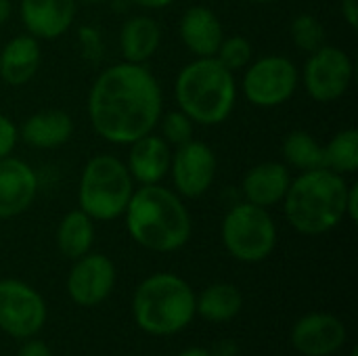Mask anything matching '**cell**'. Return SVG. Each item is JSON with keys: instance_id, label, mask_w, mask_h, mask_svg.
<instances>
[{"instance_id": "1", "label": "cell", "mask_w": 358, "mask_h": 356, "mask_svg": "<svg viewBox=\"0 0 358 356\" xmlns=\"http://www.w3.org/2000/svg\"><path fill=\"white\" fill-rule=\"evenodd\" d=\"M162 88L141 63H115L103 69L88 92V118L94 132L113 145H130L153 132L162 118Z\"/></svg>"}, {"instance_id": "2", "label": "cell", "mask_w": 358, "mask_h": 356, "mask_svg": "<svg viewBox=\"0 0 358 356\" xmlns=\"http://www.w3.org/2000/svg\"><path fill=\"white\" fill-rule=\"evenodd\" d=\"M126 229L145 250L168 254L191 237V216L178 193L168 187L141 185L126 206Z\"/></svg>"}, {"instance_id": "3", "label": "cell", "mask_w": 358, "mask_h": 356, "mask_svg": "<svg viewBox=\"0 0 358 356\" xmlns=\"http://www.w3.org/2000/svg\"><path fill=\"white\" fill-rule=\"evenodd\" d=\"M348 183L344 174L329 168L302 172L289 183L283 197L287 222L302 235H323L346 218Z\"/></svg>"}, {"instance_id": "4", "label": "cell", "mask_w": 358, "mask_h": 356, "mask_svg": "<svg viewBox=\"0 0 358 356\" xmlns=\"http://www.w3.org/2000/svg\"><path fill=\"white\" fill-rule=\"evenodd\" d=\"M174 94L193 124L218 126L229 120L237 101L235 73L216 57H197L178 71Z\"/></svg>"}, {"instance_id": "5", "label": "cell", "mask_w": 358, "mask_h": 356, "mask_svg": "<svg viewBox=\"0 0 358 356\" xmlns=\"http://www.w3.org/2000/svg\"><path fill=\"white\" fill-rule=\"evenodd\" d=\"M132 315L143 332L151 336H172L193 321L195 294L185 279L172 273H157L136 287Z\"/></svg>"}, {"instance_id": "6", "label": "cell", "mask_w": 358, "mask_h": 356, "mask_svg": "<svg viewBox=\"0 0 358 356\" xmlns=\"http://www.w3.org/2000/svg\"><path fill=\"white\" fill-rule=\"evenodd\" d=\"M132 193L134 180L122 159L105 153L86 162L80 176L78 201L80 210L92 220L107 222L124 216Z\"/></svg>"}, {"instance_id": "7", "label": "cell", "mask_w": 358, "mask_h": 356, "mask_svg": "<svg viewBox=\"0 0 358 356\" xmlns=\"http://www.w3.org/2000/svg\"><path fill=\"white\" fill-rule=\"evenodd\" d=\"M222 243L241 262H262L277 245V225L266 208L237 204L222 220Z\"/></svg>"}, {"instance_id": "8", "label": "cell", "mask_w": 358, "mask_h": 356, "mask_svg": "<svg viewBox=\"0 0 358 356\" xmlns=\"http://www.w3.org/2000/svg\"><path fill=\"white\" fill-rule=\"evenodd\" d=\"M300 82V71L283 55H266L248 65L241 82L245 99L256 107H279L287 103Z\"/></svg>"}, {"instance_id": "9", "label": "cell", "mask_w": 358, "mask_h": 356, "mask_svg": "<svg viewBox=\"0 0 358 356\" xmlns=\"http://www.w3.org/2000/svg\"><path fill=\"white\" fill-rule=\"evenodd\" d=\"M352 76L355 65L348 52L329 44L310 52L302 69L304 88L317 103H334L342 99L352 84Z\"/></svg>"}, {"instance_id": "10", "label": "cell", "mask_w": 358, "mask_h": 356, "mask_svg": "<svg viewBox=\"0 0 358 356\" xmlns=\"http://www.w3.org/2000/svg\"><path fill=\"white\" fill-rule=\"evenodd\" d=\"M46 321L42 296L23 281H0V329L13 338L36 336Z\"/></svg>"}, {"instance_id": "11", "label": "cell", "mask_w": 358, "mask_h": 356, "mask_svg": "<svg viewBox=\"0 0 358 356\" xmlns=\"http://www.w3.org/2000/svg\"><path fill=\"white\" fill-rule=\"evenodd\" d=\"M178 195L195 199L208 193L216 176V155L201 141H189L172 153L170 170Z\"/></svg>"}, {"instance_id": "12", "label": "cell", "mask_w": 358, "mask_h": 356, "mask_svg": "<svg viewBox=\"0 0 358 356\" xmlns=\"http://www.w3.org/2000/svg\"><path fill=\"white\" fill-rule=\"evenodd\" d=\"M115 285V266L103 254H84L67 277V294L80 306L101 304Z\"/></svg>"}, {"instance_id": "13", "label": "cell", "mask_w": 358, "mask_h": 356, "mask_svg": "<svg viewBox=\"0 0 358 356\" xmlns=\"http://www.w3.org/2000/svg\"><path fill=\"white\" fill-rule=\"evenodd\" d=\"M346 342V325L327 313H313L302 317L292 329V344L306 356H329Z\"/></svg>"}, {"instance_id": "14", "label": "cell", "mask_w": 358, "mask_h": 356, "mask_svg": "<svg viewBox=\"0 0 358 356\" xmlns=\"http://www.w3.org/2000/svg\"><path fill=\"white\" fill-rule=\"evenodd\" d=\"M38 195V176L29 164L17 157L0 159V220L23 214Z\"/></svg>"}, {"instance_id": "15", "label": "cell", "mask_w": 358, "mask_h": 356, "mask_svg": "<svg viewBox=\"0 0 358 356\" xmlns=\"http://www.w3.org/2000/svg\"><path fill=\"white\" fill-rule=\"evenodd\" d=\"M19 13L29 36L55 40L71 27L76 19V0H21Z\"/></svg>"}, {"instance_id": "16", "label": "cell", "mask_w": 358, "mask_h": 356, "mask_svg": "<svg viewBox=\"0 0 358 356\" xmlns=\"http://www.w3.org/2000/svg\"><path fill=\"white\" fill-rule=\"evenodd\" d=\"M170 159L172 151L170 145L149 132L134 143H130V153H128V172L134 183L138 185H157L170 170Z\"/></svg>"}, {"instance_id": "17", "label": "cell", "mask_w": 358, "mask_h": 356, "mask_svg": "<svg viewBox=\"0 0 358 356\" xmlns=\"http://www.w3.org/2000/svg\"><path fill=\"white\" fill-rule=\"evenodd\" d=\"M289 183H292L289 166L279 162H264L245 172L241 191L245 201L268 210L283 201Z\"/></svg>"}, {"instance_id": "18", "label": "cell", "mask_w": 358, "mask_h": 356, "mask_svg": "<svg viewBox=\"0 0 358 356\" xmlns=\"http://www.w3.org/2000/svg\"><path fill=\"white\" fill-rule=\"evenodd\" d=\"M178 34L182 44L195 57H214L224 38V29L218 15L201 4L191 6L182 13Z\"/></svg>"}, {"instance_id": "19", "label": "cell", "mask_w": 358, "mask_h": 356, "mask_svg": "<svg viewBox=\"0 0 358 356\" xmlns=\"http://www.w3.org/2000/svg\"><path fill=\"white\" fill-rule=\"evenodd\" d=\"M40 61V40L29 34L15 36L0 50V78L8 86H23L36 76Z\"/></svg>"}, {"instance_id": "20", "label": "cell", "mask_w": 358, "mask_h": 356, "mask_svg": "<svg viewBox=\"0 0 358 356\" xmlns=\"http://www.w3.org/2000/svg\"><path fill=\"white\" fill-rule=\"evenodd\" d=\"M73 134V120L61 109H44L29 115L19 136L34 149H57L65 145Z\"/></svg>"}, {"instance_id": "21", "label": "cell", "mask_w": 358, "mask_h": 356, "mask_svg": "<svg viewBox=\"0 0 358 356\" xmlns=\"http://www.w3.org/2000/svg\"><path fill=\"white\" fill-rule=\"evenodd\" d=\"M162 42V27L153 17L147 15H134L124 21L120 29V48L124 55V61L128 63H141L149 61Z\"/></svg>"}, {"instance_id": "22", "label": "cell", "mask_w": 358, "mask_h": 356, "mask_svg": "<svg viewBox=\"0 0 358 356\" xmlns=\"http://www.w3.org/2000/svg\"><path fill=\"white\" fill-rule=\"evenodd\" d=\"M94 220L82 210H71L63 216L57 229V245L69 260H78L90 252L94 241Z\"/></svg>"}, {"instance_id": "23", "label": "cell", "mask_w": 358, "mask_h": 356, "mask_svg": "<svg viewBox=\"0 0 358 356\" xmlns=\"http://www.w3.org/2000/svg\"><path fill=\"white\" fill-rule=\"evenodd\" d=\"M241 292L231 283L210 285L201 292L199 298H195V313H199L206 321L212 323H224L235 319L241 313Z\"/></svg>"}, {"instance_id": "24", "label": "cell", "mask_w": 358, "mask_h": 356, "mask_svg": "<svg viewBox=\"0 0 358 356\" xmlns=\"http://www.w3.org/2000/svg\"><path fill=\"white\" fill-rule=\"evenodd\" d=\"M283 157L285 166L298 168L302 172L325 168V155L323 147L317 143V138L304 130H294L283 141Z\"/></svg>"}, {"instance_id": "25", "label": "cell", "mask_w": 358, "mask_h": 356, "mask_svg": "<svg viewBox=\"0 0 358 356\" xmlns=\"http://www.w3.org/2000/svg\"><path fill=\"white\" fill-rule=\"evenodd\" d=\"M325 168L338 174H355L358 170V132L355 128L340 130L327 147H323Z\"/></svg>"}, {"instance_id": "26", "label": "cell", "mask_w": 358, "mask_h": 356, "mask_svg": "<svg viewBox=\"0 0 358 356\" xmlns=\"http://www.w3.org/2000/svg\"><path fill=\"white\" fill-rule=\"evenodd\" d=\"M289 31H292L294 44H296L300 50L308 52V55L315 52L317 48H321V46L325 44V27H323V23H321L315 15H310V13L298 15V17L292 21Z\"/></svg>"}, {"instance_id": "27", "label": "cell", "mask_w": 358, "mask_h": 356, "mask_svg": "<svg viewBox=\"0 0 358 356\" xmlns=\"http://www.w3.org/2000/svg\"><path fill=\"white\" fill-rule=\"evenodd\" d=\"M214 57L227 69H231L235 73V71L250 65V61H252V44L243 36H229V38H222V42H220Z\"/></svg>"}, {"instance_id": "28", "label": "cell", "mask_w": 358, "mask_h": 356, "mask_svg": "<svg viewBox=\"0 0 358 356\" xmlns=\"http://www.w3.org/2000/svg\"><path fill=\"white\" fill-rule=\"evenodd\" d=\"M159 128H162V138L172 147H180L193 138V122L187 113L178 111H168L166 115L159 118Z\"/></svg>"}, {"instance_id": "29", "label": "cell", "mask_w": 358, "mask_h": 356, "mask_svg": "<svg viewBox=\"0 0 358 356\" xmlns=\"http://www.w3.org/2000/svg\"><path fill=\"white\" fill-rule=\"evenodd\" d=\"M78 36H80V44H82L84 57L90 59V61H99L101 59V52H103L101 34L94 27H80L78 29Z\"/></svg>"}, {"instance_id": "30", "label": "cell", "mask_w": 358, "mask_h": 356, "mask_svg": "<svg viewBox=\"0 0 358 356\" xmlns=\"http://www.w3.org/2000/svg\"><path fill=\"white\" fill-rule=\"evenodd\" d=\"M19 141V130L13 124V120L4 113H0V159L10 155L15 145Z\"/></svg>"}, {"instance_id": "31", "label": "cell", "mask_w": 358, "mask_h": 356, "mask_svg": "<svg viewBox=\"0 0 358 356\" xmlns=\"http://www.w3.org/2000/svg\"><path fill=\"white\" fill-rule=\"evenodd\" d=\"M340 10H342V17L344 21L357 29L358 27V0H340Z\"/></svg>"}, {"instance_id": "32", "label": "cell", "mask_w": 358, "mask_h": 356, "mask_svg": "<svg viewBox=\"0 0 358 356\" xmlns=\"http://www.w3.org/2000/svg\"><path fill=\"white\" fill-rule=\"evenodd\" d=\"M17 356H52L50 353V348L44 344V342H40V340H31V342H27Z\"/></svg>"}, {"instance_id": "33", "label": "cell", "mask_w": 358, "mask_h": 356, "mask_svg": "<svg viewBox=\"0 0 358 356\" xmlns=\"http://www.w3.org/2000/svg\"><path fill=\"white\" fill-rule=\"evenodd\" d=\"M346 218L352 222L358 218V185H348V195H346Z\"/></svg>"}, {"instance_id": "34", "label": "cell", "mask_w": 358, "mask_h": 356, "mask_svg": "<svg viewBox=\"0 0 358 356\" xmlns=\"http://www.w3.org/2000/svg\"><path fill=\"white\" fill-rule=\"evenodd\" d=\"M130 2H134V4H138V6H143V8L159 10V8H166V6H170L174 0H130Z\"/></svg>"}, {"instance_id": "35", "label": "cell", "mask_w": 358, "mask_h": 356, "mask_svg": "<svg viewBox=\"0 0 358 356\" xmlns=\"http://www.w3.org/2000/svg\"><path fill=\"white\" fill-rule=\"evenodd\" d=\"M235 353H237V346L233 342H220L212 356H235Z\"/></svg>"}, {"instance_id": "36", "label": "cell", "mask_w": 358, "mask_h": 356, "mask_svg": "<svg viewBox=\"0 0 358 356\" xmlns=\"http://www.w3.org/2000/svg\"><path fill=\"white\" fill-rule=\"evenodd\" d=\"M10 17V0H0V25L6 23Z\"/></svg>"}, {"instance_id": "37", "label": "cell", "mask_w": 358, "mask_h": 356, "mask_svg": "<svg viewBox=\"0 0 358 356\" xmlns=\"http://www.w3.org/2000/svg\"><path fill=\"white\" fill-rule=\"evenodd\" d=\"M178 356H212V353H208V350H203V348H189V350L180 353Z\"/></svg>"}, {"instance_id": "38", "label": "cell", "mask_w": 358, "mask_h": 356, "mask_svg": "<svg viewBox=\"0 0 358 356\" xmlns=\"http://www.w3.org/2000/svg\"><path fill=\"white\" fill-rule=\"evenodd\" d=\"M80 2H86V4H101V2H107V0H80Z\"/></svg>"}, {"instance_id": "39", "label": "cell", "mask_w": 358, "mask_h": 356, "mask_svg": "<svg viewBox=\"0 0 358 356\" xmlns=\"http://www.w3.org/2000/svg\"><path fill=\"white\" fill-rule=\"evenodd\" d=\"M250 2H258V4H266V2H275V0H250Z\"/></svg>"}, {"instance_id": "40", "label": "cell", "mask_w": 358, "mask_h": 356, "mask_svg": "<svg viewBox=\"0 0 358 356\" xmlns=\"http://www.w3.org/2000/svg\"><path fill=\"white\" fill-rule=\"evenodd\" d=\"M350 356H358V353L357 350H352V353H350Z\"/></svg>"}]
</instances>
